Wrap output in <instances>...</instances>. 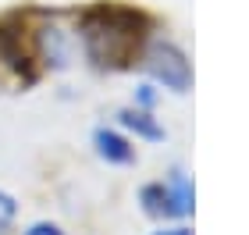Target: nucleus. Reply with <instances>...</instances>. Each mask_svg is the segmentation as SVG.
<instances>
[{
	"label": "nucleus",
	"mask_w": 249,
	"mask_h": 235,
	"mask_svg": "<svg viewBox=\"0 0 249 235\" xmlns=\"http://www.w3.org/2000/svg\"><path fill=\"white\" fill-rule=\"evenodd\" d=\"M93 146H96V157L100 161H107V164H135V146H132V139H124L118 128H96L93 132Z\"/></svg>",
	"instance_id": "nucleus-5"
},
{
	"label": "nucleus",
	"mask_w": 249,
	"mask_h": 235,
	"mask_svg": "<svg viewBox=\"0 0 249 235\" xmlns=\"http://www.w3.org/2000/svg\"><path fill=\"white\" fill-rule=\"evenodd\" d=\"M21 235H68V232L57 225V221H36V225H29Z\"/></svg>",
	"instance_id": "nucleus-8"
},
{
	"label": "nucleus",
	"mask_w": 249,
	"mask_h": 235,
	"mask_svg": "<svg viewBox=\"0 0 249 235\" xmlns=\"http://www.w3.org/2000/svg\"><path fill=\"white\" fill-rule=\"evenodd\" d=\"M0 61L7 64L25 86L39 78V39L25 25L21 15H4L0 18Z\"/></svg>",
	"instance_id": "nucleus-2"
},
{
	"label": "nucleus",
	"mask_w": 249,
	"mask_h": 235,
	"mask_svg": "<svg viewBox=\"0 0 249 235\" xmlns=\"http://www.w3.org/2000/svg\"><path fill=\"white\" fill-rule=\"evenodd\" d=\"M15 217H18V199L0 189V235H7L15 228Z\"/></svg>",
	"instance_id": "nucleus-7"
},
{
	"label": "nucleus",
	"mask_w": 249,
	"mask_h": 235,
	"mask_svg": "<svg viewBox=\"0 0 249 235\" xmlns=\"http://www.w3.org/2000/svg\"><path fill=\"white\" fill-rule=\"evenodd\" d=\"M153 235H192L189 228H160V232H153Z\"/></svg>",
	"instance_id": "nucleus-10"
},
{
	"label": "nucleus",
	"mask_w": 249,
	"mask_h": 235,
	"mask_svg": "<svg viewBox=\"0 0 249 235\" xmlns=\"http://www.w3.org/2000/svg\"><path fill=\"white\" fill-rule=\"evenodd\" d=\"M153 104H157V86H139V93H135V107L139 110H153Z\"/></svg>",
	"instance_id": "nucleus-9"
},
{
	"label": "nucleus",
	"mask_w": 249,
	"mask_h": 235,
	"mask_svg": "<svg viewBox=\"0 0 249 235\" xmlns=\"http://www.w3.org/2000/svg\"><path fill=\"white\" fill-rule=\"evenodd\" d=\"M192 182L182 167H175L164 182H150L139 189V203L150 217L157 221H178V217H189L192 214Z\"/></svg>",
	"instance_id": "nucleus-3"
},
{
	"label": "nucleus",
	"mask_w": 249,
	"mask_h": 235,
	"mask_svg": "<svg viewBox=\"0 0 249 235\" xmlns=\"http://www.w3.org/2000/svg\"><path fill=\"white\" fill-rule=\"evenodd\" d=\"M150 32L153 18L121 0H100V4L86 7L78 18V39L86 47V57L104 72L132 68L142 57Z\"/></svg>",
	"instance_id": "nucleus-1"
},
{
	"label": "nucleus",
	"mask_w": 249,
	"mask_h": 235,
	"mask_svg": "<svg viewBox=\"0 0 249 235\" xmlns=\"http://www.w3.org/2000/svg\"><path fill=\"white\" fill-rule=\"evenodd\" d=\"M118 121H121V128H128V132H135L139 139H150V143H160V139H167V132H164V125L157 121L150 110H139V107H121L118 110Z\"/></svg>",
	"instance_id": "nucleus-6"
},
{
	"label": "nucleus",
	"mask_w": 249,
	"mask_h": 235,
	"mask_svg": "<svg viewBox=\"0 0 249 235\" xmlns=\"http://www.w3.org/2000/svg\"><path fill=\"white\" fill-rule=\"evenodd\" d=\"M146 72H150L164 89H171V93H189V86H192L189 57L182 54V47H175V43H167V39L153 43V50L146 54Z\"/></svg>",
	"instance_id": "nucleus-4"
}]
</instances>
